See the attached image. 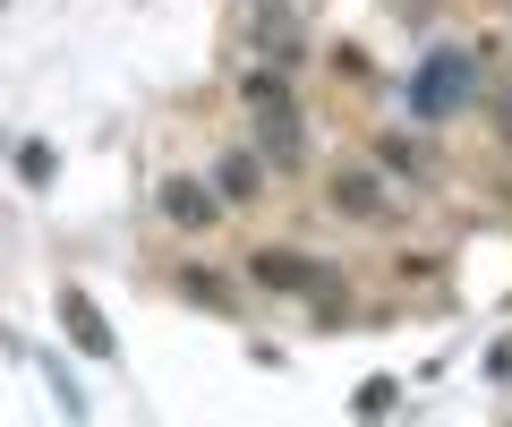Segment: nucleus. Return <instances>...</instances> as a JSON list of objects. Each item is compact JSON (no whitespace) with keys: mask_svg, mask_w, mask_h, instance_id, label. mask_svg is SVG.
Wrapping results in <instances>:
<instances>
[{"mask_svg":"<svg viewBox=\"0 0 512 427\" xmlns=\"http://www.w3.org/2000/svg\"><path fill=\"white\" fill-rule=\"evenodd\" d=\"M470 94H478V52L470 43H436V52L419 60V77H410V112L419 120H453Z\"/></svg>","mask_w":512,"mask_h":427,"instance_id":"f257e3e1","label":"nucleus"},{"mask_svg":"<svg viewBox=\"0 0 512 427\" xmlns=\"http://www.w3.org/2000/svg\"><path fill=\"white\" fill-rule=\"evenodd\" d=\"M214 188H222L231 205L265 197V163H256V154H222V163H214Z\"/></svg>","mask_w":512,"mask_h":427,"instance_id":"6e6552de","label":"nucleus"},{"mask_svg":"<svg viewBox=\"0 0 512 427\" xmlns=\"http://www.w3.org/2000/svg\"><path fill=\"white\" fill-rule=\"evenodd\" d=\"M239 94H248V112H265V103H291V86H282V69H274V60L239 77Z\"/></svg>","mask_w":512,"mask_h":427,"instance_id":"1a4fd4ad","label":"nucleus"},{"mask_svg":"<svg viewBox=\"0 0 512 427\" xmlns=\"http://www.w3.org/2000/svg\"><path fill=\"white\" fill-rule=\"evenodd\" d=\"M18 171L26 180H52V146H18Z\"/></svg>","mask_w":512,"mask_h":427,"instance_id":"f8f14e48","label":"nucleus"},{"mask_svg":"<svg viewBox=\"0 0 512 427\" xmlns=\"http://www.w3.org/2000/svg\"><path fill=\"white\" fill-rule=\"evenodd\" d=\"M248 274L265 282V291H308V299H342V282L325 274L316 257H299V248H256L248 257Z\"/></svg>","mask_w":512,"mask_h":427,"instance_id":"f03ea898","label":"nucleus"},{"mask_svg":"<svg viewBox=\"0 0 512 427\" xmlns=\"http://www.w3.org/2000/svg\"><path fill=\"white\" fill-rule=\"evenodd\" d=\"M256 146H265V163H274V171L308 163V129H299L291 103H265V112H256Z\"/></svg>","mask_w":512,"mask_h":427,"instance_id":"20e7f679","label":"nucleus"},{"mask_svg":"<svg viewBox=\"0 0 512 427\" xmlns=\"http://www.w3.org/2000/svg\"><path fill=\"white\" fill-rule=\"evenodd\" d=\"M333 205H342L350 223H376L384 214V180L376 171H342V180H333Z\"/></svg>","mask_w":512,"mask_h":427,"instance_id":"0eeeda50","label":"nucleus"},{"mask_svg":"<svg viewBox=\"0 0 512 427\" xmlns=\"http://www.w3.org/2000/svg\"><path fill=\"white\" fill-rule=\"evenodd\" d=\"M393 402H402V385H393V376H367V385H359V402H350V410H359V419H384Z\"/></svg>","mask_w":512,"mask_h":427,"instance_id":"9d476101","label":"nucleus"},{"mask_svg":"<svg viewBox=\"0 0 512 427\" xmlns=\"http://www.w3.org/2000/svg\"><path fill=\"white\" fill-rule=\"evenodd\" d=\"M188 299H205V308H231V291H222V274H180Z\"/></svg>","mask_w":512,"mask_h":427,"instance_id":"9b49d317","label":"nucleus"},{"mask_svg":"<svg viewBox=\"0 0 512 427\" xmlns=\"http://www.w3.org/2000/svg\"><path fill=\"white\" fill-rule=\"evenodd\" d=\"M60 325H69V342H77L86 359H111V351H120V342H111V325H103V308H94L77 282H60Z\"/></svg>","mask_w":512,"mask_h":427,"instance_id":"39448f33","label":"nucleus"},{"mask_svg":"<svg viewBox=\"0 0 512 427\" xmlns=\"http://www.w3.org/2000/svg\"><path fill=\"white\" fill-rule=\"evenodd\" d=\"M163 214H171L180 231H205V223L222 214V188H214V180H171V188H163Z\"/></svg>","mask_w":512,"mask_h":427,"instance_id":"423d86ee","label":"nucleus"},{"mask_svg":"<svg viewBox=\"0 0 512 427\" xmlns=\"http://www.w3.org/2000/svg\"><path fill=\"white\" fill-rule=\"evenodd\" d=\"M256 52L274 60V69H299L308 60V35H299L291 0H256Z\"/></svg>","mask_w":512,"mask_h":427,"instance_id":"7ed1b4c3","label":"nucleus"}]
</instances>
